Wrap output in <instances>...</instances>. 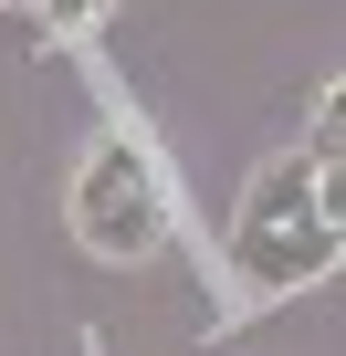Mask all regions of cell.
I'll return each mask as SVG.
<instances>
[{
  "label": "cell",
  "mask_w": 346,
  "mask_h": 356,
  "mask_svg": "<svg viewBox=\"0 0 346 356\" xmlns=\"http://www.w3.org/2000/svg\"><path fill=\"white\" fill-rule=\"evenodd\" d=\"M304 200H315V168H304V157H273V168H262V189L242 200V220H231V231H262V220H294Z\"/></svg>",
  "instance_id": "3"
},
{
  "label": "cell",
  "mask_w": 346,
  "mask_h": 356,
  "mask_svg": "<svg viewBox=\"0 0 346 356\" xmlns=\"http://www.w3.org/2000/svg\"><path fill=\"white\" fill-rule=\"evenodd\" d=\"M32 11H42V32H95L105 0H32Z\"/></svg>",
  "instance_id": "4"
},
{
  "label": "cell",
  "mask_w": 346,
  "mask_h": 356,
  "mask_svg": "<svg viewBox=\"0 0 346 356\" xmlns=\"http://www.w3.org/2000/svg\"><path fill=\"white\" fill-rule=\"evenodd\" d=\"M74 231L95 262H147L168 241V189H157V168L136 136H105L84 168H74Z\"/></svg>",
  "instance_id": "1"
},
{
  "label": "cell",
  "mask_w": 346,
  "mask_h": 356,
  "mask_svg": "<svg viewBox=\"0 0 346 356\" xmlns=\"http://www.w3.org/2000/svg\"><path fill=\"white\" fill-rule=\"evenodd\" d=\"M346 262V220L325 200H304L294 220H262V231H231V283L242 304H273V293H304Z\"/></svg>",
  "instance_id": "2"
}]
</instances>
